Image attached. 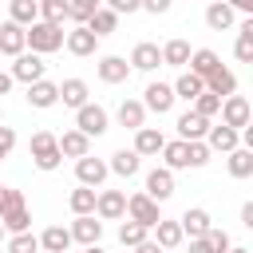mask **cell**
I'll use <instances>...</instances> for the list:
<instances>
[{
    "instance_id": "cell-41",
    "label": "cell",
    "mask_w": 253,
    "mask_h": 253,
    "mask_svg": "<svg viewBox=\"0 0 253 253\" xmlns=\"http://www.w3.org/2000/svg\"><path fill=\"white\" fill-rule=\"evenodd\" d=\"M162 166L166 170H186V142L182 138H174V142L162 146Z\"/></svg>"
},
{
    "instance_id": "cell-54",
    "label": "cell",
    "mask_w": 253,
    "mask_h": 253,
    "mask_svg": "<svg viewBox=\"0 0 253 253\" xmlns=\"http://www.w3.org/2000/svg\"><path fill=\"white\" fill-rule=\"evenodd\" d=\"M229 253H253V249H245V245H229Z\"/></svg>"
},
{
    "instance_id": "cell-34",
    "label": "cell",
    "mask_w": 253,
    "mask_h": 253,
    "mask_svg": "<svg viewBox=\"0 0 253 253\" xmlns=\"http://www.w3.org/2000/svg\"><path fill=\"white\" fill-rule=\"evenodd\" d=\"M162 63L166 67H186L190 63V43L186 40H166L162 43Z\"/></svg>"
},
{
    "instance_id": "cell-7",
    "label": "cell",
    "mask_w": 253,
    "mask_h": 253,
    "mask_svg": "<svg viewBox=\"0 0 253 253\" xmlns=\"http://www.w3.org/2000/svg\"><path fill=\"white\" fill-rule=\"evenodd\" d=\"M138 103H142L146 111H154V115H170L178 99H174V87L158 79V83H146V91H142V99H138Z\"/></svg>"
},
{
    "instance_id": "cell-22",
    "label": "cell",
    "mask_w": 253,
    "mask_h": 253,
    "mask_svg": "<svg viewBox=\"0 0 253 253\" xmlns=\"http://www.w3.org/2000/svg\"><path fill=\"white\" fill-rule=\"evenodd\" d=\"M233 24H237V12H233L225 0H213V4L206 8V28H210V32H229Z\"/></svg>"
},
{
    "instance_id": "cell-6",
    "label": "cell",
    "mask_w": 253,
    "mask_h": 253,
    "mask_svg": "<svg viewBox=\"0 0 253 253\" xmlns=\"http://www.w3.org/2000/svg\"><path fill=\"white\" fill-rule=\"evenodd\" d=\"M126 217H130V221H138V225H146V229H154V225L162 221V210H158V202H154V198H146V194L138 190V194H130V198H126Z\"/></svg>"
},
{
    "instance_id": "cell-38",
    "label": "cell",
    "mask_w": 253,
    "mask_h": 253,
    "mask_svg": "<svg viewBox=\"0 0 253 253\" xmlns=\"http://www.w3.org/2000/svg\"><path fill=\"white\" fill-rule=\"evenodd\" d=\"M146 237H150V229L138 225V221H130V217L119 225V241H123V249H134V245H142Z\"/></svg>"
},
{
    "instance_id": "cell-15",
    "label": "cell",
    "mask_w": 253,
    "mask_h": 253,
    "mask_svg": "<svg viewBox=\"0 0 253 253\" xmlns=\"http://www.w3.org/2000/svg\"><path fill=\"white\" fill-rule=\"evenodd\" d=\"M67 233H71V245H75V241H79V245H99L103 221H95V213H83V217H75V221L67 225Z\"/></svg>"
},
{
    "instance_id": "cell-51",
    "label": "cell",
    "mask_w": 253,
    "mask_h": 253,
    "mask_svg": "<svg viewBox=\"0 0 253 253\" xmlns=\"http://www.w3.org/2000/svg\"><path fill=\"white\" fill-rule=\"evenodd\" d=\"M241 225H245V229H253V202H245V206H241Z\"/></svg>"
},
{
    "instance_id": "cell-24",
    "label": "cell",
    "mask_w": 253,
    "mask_h": 253,
    "mask_svg": "<svg viewBox=\"0 0 253 253\" xmlns=\"http://www.w3.org/2000/svg\"><path fill=\"white\" fill-rule=\"evenodd\" d=\"M59 103L71 107V111H79L83 103H91V87H87L83 79H63V83H59Z\"/></svg>"
},
{
    "instance_id": "cell-53",
    "label": "cell",
    "mask_w": 253,
    "mask_h": 253,
    "mask_svg": "<svg viewBox=\"0 0 253 253\" xmlns=\"http://www.w3.org/2000/svg\"><path fill=\"white\" fill-rule=\"evenodd\" d=\"M8 91H12V75H8V71H0V95H8Z\"/></svg>"
},
{
    "instance_id": "cell-35",
    "label": "cell",
    "mask_w": 253,
    "mask_h": 253,
    "mask_svg": "<svg viewBox=\"0 0 253 253\" xmlns=\"http://www.w3.org/2000/svg\"><path fill=\"white\" fill-rule=\"evenodd\" d=\"M67 206H71V213H75V217L95 213V190H91V186H75V190L67 194Z\"/></svg>"
},
{
    "instance_id": "cell-25",
    "label": "cell",
    "mask_w": 253,
    "mask_h": 253,
    "mask_svg": "<svg viewBox=\"0 0 253 253\" xmlns=\"http://www.w3.org/2000/svg\"><path fill=\"white\" fill-rule=\"evenodd\" d=\"M170 87H174V99H186V103H194V99L206 91V79H202V75H194V71H182V75H178Z\"/></svg>"
},
{
    "instance_id": "cell-18",
    "label": "cell",
    "mask_w": 253,
    "mask_h": 253,
    "mask_svg": "<svg viewBox=\"0 0 253 253\" xmlns=\"http://www.w3.org/2000/svg\"><path fill=\"white\" fill-rule=\"evenodd\" d=\"M178 225H182V237H206V229L213 225V217H210V210L190 206V210L178 217Z\"/></svg>"
},
{
    "instance_id": "cell-10",
    "label": "cell",
    "mask_w": 253,
    "mask_h": 253,
    "mask_svg": "<svg viewBox=\"0 0 253 253\" xmlns=\"http://www.w3.org/2000/svg\"><path fill=\"white\" fill-rule=\"evenodd\" d=\"M146 198H154L158 206L162 202H170L174 198V170H166V166H154L150 174H146V190H142Z\"/></svg>"
},
{
    "instance_id": "cell-45",
    "label": "cell",
    "mask_w": 253,
    "mask_h": 253,
    "mask_svg": "<svg viewBox=\"0 0 253 253\" xmlns=\"http://www.w3.org/2000/svg\"><path fill=\"white\" fill-rule=\"evenodd\" d=\"M206 241H210V249H213V253H229V245H233V237H229L225 229H217V225H210V229H206Z\"/></svg>"
},
{
    "instance_id": "cell-48",
    "label": "cell",
    "mask_w": 253,
    "mask_h": 253,
    "mask_svg": "<svg viewBox=\"0 0 253 253\" xmlns=\"http://www.w3.org/2000/svg\"><path fill=\"white\" fill-rule=\"evenodd\" d=\"M174 8V0H142V12H150V16H166Z\"/></svg>"
},
{
    "instance_id": "cell-4",
    "label": "cell",
    "mask_w": 253,
    "mask_h": 253,
    "mask_svg": "<svg viewBox=\"0 0 253 253\" xmlns=\"http://www.w3.org/2000/svg\"><path fill=\"white\" fill-rule=\"evenodd\" d=\"M12 83H40V79H47V63H43V55H36V51H20L16 55V63H12Z\"/></svg>"
},
{
    "instance_id": "cell-46",
    "label": "cell",
    "mask_w": 253,
    "mask_h": 253,
    "mask_svg": "<svg viewBox=\"0 0 253 253\" xmlns=\"http://www.w3.org/2000/svg\"><path fill=\"white\" fill-rule=\"evenodd\" d=\"M103 8H111L115 16H130V12H142V0H103Z\"/></svg>"
},
{
    "instance_id": "cell-28",
    "label": "cell",
    "mask_w": 253,
    "mask_h": 253,
    "mask_svg": "<svg viewBox=\"0 0 253 253\" xmlns=\"http://www.w3.org/2000/svg\"><path fill=\"white\" fill-rule=\"evenodd\" d=\"M119 126H126V130L146 126V107H142L138 99H123V103H119Z\"/></svg>"
},
{
    "instance_id": "cell-33",
    "label": "cell",
    "mask_w": 253,
    "mask_h": 253,
    "mask_svg": "<svg viewBox=\"0 0 253 253\" xmlns=\"http://www.w3.org/2000/svg\"><path fill=\"white\" fill-rule=\"evenodd\" d=\"M233 55H237V63H253V16L241 20V28H237V43H233Z\"/></svg>"
},
{
    "instance_id": "cell-49",
    "label": "cell",
    "mask_w": 253,
    "mask_h": 253,
    "mask_svg": "<svg viewBox=\"0 0 253 253\" xmlns=\"http://www.w3.org/2000/svg\"><path fill=\"white\" fill-rule=\"evenodd\" d=\"M186 253H213V249H210L206 237H190V249H186Z\"/></svg>"
},
{
    "instance_id": "cell-50",
    "label": "cell",
    "mask_w": 253,
    "mask_h": 253,
    "mask_svg": "<svg viewBox=\"0 0 253 253\" xmlns=\"http://www.w3.org/2000/svg\"><path fill=\"white\" fill-rule=\"evenodd\" d=\"M233 12H241V16H253V0H225Z\"/></svg>"
},
{
    "instance_id": "cell-20",
    "label": "cell",
    "mask_w": 253,
    "mask_h": 253,
    "mask_svg": "<svg viewBox=\"0 0 253 253\" xmlns=\"http://www.w3.org/2000/svg\"><path fill=\"white\" fill-rule=\"evenodd\" d=\"M55 146H59V154H63V158H83V154H91V138H87V134H79L75 126H71V130H63V134H55Z\"/></svg>"
},
{
    "instance_id": "cell-36",
    "label": "cell",
    "mask_w": 253,
    "mask_h": 253,
    "mask_svg": "<svg viewBox=\"0 0 253 253\" xmlns=\"http://www.w3.org/2000/svg\"><path fill=\"white\" fill-rule=\"evenodd\" d=\"M0 225H4V233H28V229H32V213H28V206H16V210L0 213Z\"/></svg>"
},
{
    "instance_id": "cell-55",
    "label": "cell",
    "mask_w": 253,
    "mask_h": 253,
    "mask_svg": "<svg viewBox=\"0 0 253 253\" xmlns=\"http://www.w3.org/2000/svg\"><path fill=\"white\" fill-rule=\"evenodd\" d=\"M83 253H103V249L99 245H83Z\"/></svg>"
},
{
    "instance_id": "cell-40",
    "label": "cell",
    "mask_w": 253,
    "mask_h": 253,
    "mask_svg": "<svg viewBox=\"0 0 253 253\" xmlns=\"http://www.w3.org/2000/svg\"><path fill=\"white\" fill-rule=\"evenodd\" d=\"M99 8H103V0H67V20L71 24H87Z\"/></svg>"
},
{
    "instance_id": "cell-47",
    "label": "cell",
    "mask_w": 253,
    "mask_h": 253,
    "mask_svg": "<svg viewBox=\"0 0 253 253\" xmlns=\"http://www.w3.org/2000/svg\"><path fill=\"white\" fill-rule=\"evenodd\" d=\"M12 146H16V130L12 126H0V162L12 154Z\"/></svg>"
},
{
    "instance_id": "cell-21",
    "label": "cell",
    "mask_w": 253,
    "mask_h": 253,
    "mask_svg": "<svg viewBox=\"0 0 253 253\" xmlns=\"http://www.w3.org/2000/svg\"><path fill=\"white\" fill-rule=\"evenodd\" d=\"M0 51L4 55H20V51H28V36H24V28L20 24H12V20H4L0 24Z\"/></svg>"
},
{
    "instance_id": "cell-14",
    "label": "cell",
    "mask_w": 253,
    "mask_h": 253,
    "mask_svg": "<svg viewBox=\"0 0 253 253\" xmlns=\"http://www.w3.org/2000/svg\"><path fill=\"white\" fill-rule=\"evenodd\" d=\"M162 146H166V138H162L158 126H138V130H134V146H130V150H134L138 158H158Z\"/></svg>"
},
{
    "instance_id": "cell-2",
    "label": "cell",
    "mask_w": 253,
    "mask_h": 253,
    "mask_svg": "<svg viewBox=\"0 0 253 253\" xmlns=\"http://www.w3.org/2000/svg\"><path fill=\"white\" fill-rule=\"evenodd\" d=\"M24 36H28V47H32L36 55H51V51L63 47V28H59V24H43V20H36L32 28H24Z\"/></svg>"
},
{
    "instance_id": "cell-44",
    "label": "cell",
    "mask_w": 253,
    "mask_h": 253,
    "mask_svg": "<svg viewBox=\"0 0 253 253\" xmlns=\"http://www.w3.org/2000/svg\"><path fill=\"white\" fill-rule=\"evenodd\" d=\"M210 154H213V150H210L206 142H186V166H194V170H198V166H206V162H210Z\"/></svg>"
},
{
    "instance_id": "cell-43",
    "label": "cell",
    "mask_w": 253,
    "mask_h": 253,
    "mask_svg": "<svg viewBox=\"0 0 253 253\" xmlns=\"http://www.w3.org/2000/svg\"><path fill=\"white\" fill-rule=\"evenodd\" d=\"M194 111H198L202 119H213V115L221 111V99H217V95H210V91H202V95L194 99Z\"/></svg>"
},
{
    "instance_id": "cell-58",
    "label": "cell",
    "mask_w": 253,
    "mask_h": 253,
    "mask_svg": "<svg viewBox=\"0 0 253 253\" xmlns=\"http://www.w3.org/2000/svg\"><path fill=\"white\" fill-rule=\"evenodd\" d=\"M0 198H4V186H0Z\"/></svg>"
},
{
    "instance_id": "cell-56",
    "label": "cell",
    "mask_w": 253,
    "mask_h": 253,
    "mask_svg": "<svg viewBox=\"0 0 253 253\" xmlns=\"http://www.w3.org/2000/svg\"><path fill=\"white\" fill-rule=\"evenodd\" d=\"M0 126H4V103H0Z\"/></svg>"
},
{
    "instance_id": "cell-31",
    "label": "cell",
    "mask_w": 253,
    "mask_h": 253,
    "mask_svg": "<svg viewBox=\"0 0 253 253\" xmlns=\"http://www.w3.org/2000/svg\"><path fill=\"white\" fill-rule=\"evenodd\" d=\"M186 67H190L194 75H202V79H206V75H210L213 67H221V59H217V51H213V47H194V51H190V63H186Z\"/></svg>"
},
{
    "instance_id": "cell-39",
    "label": "cell",
    "mask_w": 253,
    "mask_h": 253,
    "mask_svg": "<svg viewBox=\"0 0 253 253\" xmlns=\"http://www.w3.org/2000/svg\"><path fill=\"white\" fill-rule=\"evenodd\" d=\"M40 4V20L43 24H67V0H36Z\"/></svg>"
},
{
    "instance_id": "cell-8",
    "label": "cell",
    "mask_w": 253,
    "mask_h": 253,
    "mask_svg": "<svg viewBox=\"0 0 253 253\" xmlns=\"http://www.w3.org/2000/svg\"><path fill=\"white\" fill-rule=\"evenodd\" d=\"M217 115H221V123H225V126H233V130H245V126H249V119H253V111H249V99H245V95H225Z\"/></svg>"
},
{
    "instance_id": "cell-16",
    "label": "cell",
    "mask_w": 253,
    "mask_h": 253,
    "mask_svg": "<svg viewBox=\"0 0 253 253\" xmlns=\"http://www.w3.org/2000/svg\"><path fill=\"white\" fill-rule=\"evenodd\" d=\"M174 126H178V138H182V142H202L206 130H210V119H202L198 111H182Z\"/></svg>"
},
{
    "instance_id": "cell-11",
    "label": "cell",
    "mask_w": 253,
    "mask_h": 253,
    "mask_svg": "<svg viewBox=\"0 0 253 253\" xmlns=\"http://www.w3.org/2000/svg\"><path fill=\"white\" fill-rule=\"evenodd\" d=\"M63 47L71 51V55H95V47H99V40H95V32L87 28V24H75L71 32H63Z\"/></svg>"
},
{
    "instance_id": "cell-26",
    "label": "cell",
    "mask_w": 253,
    "mask_h": 253,
    "mask_svg": "<svg viewBox=\"0 0 253 253\" xmlns=\"http://www.w3.org/2000/svg\"><path fill=\"white\" fill-rule=\"evenodd\" d=\"M107 170H111V174H119V178H134V174L142 170V158H138L134 150H115V154H111V162H107Z\"/></svg>"
},
{
    "instance_id": "cell-30",
    "label": "cell",
    "mask_w": 253,
    "mask_h": 253,
    "mask_svg": "<svg viewBox=\"0 0 253 253\" xmlns=\"http://www.w3.org/2000/svg\"><path fill=\"white\" fill-rule=\"evenodd\" d=\"M40 249H43V253H67V249H71V233H67L63 225H47V229L40 233Z\"/></svg>"
},
{
    "instance_id": "cell-9",
    "label": "cell",
    "mask_w": 253,
    "mask_h": 253,
    "mask_svg": "<svg viewBox=\"0 0 253 253\" xmlns=\"http://www.w3.org/2000/svg\"><path fill=\"white\" fill-rule=\"evenodd\" d=\"M107 162L103 158H91V154H83V158H75V182L79 186H91V190H99L103 182H107Z\"/></svg>"
},
{
    "instance_id": "cell-19",
    "label": "cell",
    "mask_w": 253,
    "mask_h": 253,
    "mask_svg": "<svg viewBox=\"0 0 253 253\" xmlns=\"http://www.w3.org/2000/svg\"><path fill=\"white\" fill-rule=\"evenodd\" d=\"M95 75H99L103 83H126V75H130V63H126L123 55H103V59L95 63Z\"/></svg>"
},
{
    "instance_id": "cell-5",
    "label": "cell",
    "mask_w": 253,
    "mask_h": 253,
    "mask_svg": "<svg viewBox=\"0 0 253 253\" xmlns=\"http://www.w3.org/2000/svg\"><path fill=\"white\" fill-rule=\"evenodd\" d=\"M95 217L99 221H123L126 217V194L123 190H95Z\"/></svg>"
},
{
    "instance_id": "cell-57",
    "label": "cell",
    "mask_w": 253,
    "mask_h": 253,
    "mask_svg": "<svg viewBox=\"0 0 253 253\" xmlns=\"http://www.w3.org/2000/svg\"><path fill=\"white\" fill-rule=\"evenodd\" d=\"M0 237H4V225H0Z\"/></svg>"
},
{
    "instance_id": "cell-32",
    "label": "cell",
    "mask_w": 253,
    "mask_h": 253,
    "mask_svg": "<svg viewBox=\"0 0 253 253\" xmlns=\"http://www.w3.org/2000/svg\"><path fill=\"white\" fill-rule=\"evenodd\" d=\"M8 20L20 24V28H32V24L40 20V4H36V0H12V4H8Z\"/></svg>"
},
{
    "instance_id": "cell-29",
    "label": "cell",
    "mask_w": 253,
    "mask_h": 253,
    "mask_svg": "<svg viewBox=\"0 0 253 253\" xmlns=\"http://www.w3.org/2000/svg\"><path fill=\"white\" fill-rule=\"evenodd\" d=\"M225 170H229V178H253V150H249V146H237V150H229V158H225Z\"/></svg>"
},
{
    "instance_id": "cell-52",
    "label": "cell",
    "mask_w": 253,
    "mask_h": 253,
    "mask_svg": "<svg viewBox=\"0 0 253 253\" xmlns=\"http://www.w3.org/2000/svg\"><path fill=\"white\" fill-rule=\"evenodd\" d=\"M130 253H166V249H158V245H154V241H150V237H146V241H142V245H134V249H130Z\"/></svg>"
},
{
    "instance_id": "cell-27",
    "label": "cell",
    "mask_w": 253,
    "mask_h": 253,
    "mask_svg": "<svg viewBox=\"0 0 253 253\" xmlns=\"http://www.w3.org/2000/svg\"><path fill=\"white\" fill-rule=\"evenodd\" d=\"M150 241H154L158 249H178V245H182L186 237H182V225H178V221L162 217V221L154 225V237H150Z\"/></svg>"
},
{
    "instance_id": "cell-23",
    "label": "cell",
    "mask_w": 253,
    "mask_h": 253,
    "mask_svg": "<svg viewBox=\"0 0 253 253\" xmlns=\"http://www.w3.org/2000/svg\"><path fill=\"white\" fill-rule=\"evenodd\" d=\"M206 91H210V95H217V99L237 95V75H233L229 67H213V71L206 75Z\"/></svg>"
},
{
    "instance_id": "cell-3",
    "label": "cell",
    "mask_w": 253,
    "mask_h": 253,
    "mask_svg": "<svg viewBox=\"0 0 253 253\" xmlns=\"http://www.w3.org/2000/svg\"><path fill=\"white\" fill-rule=\"evenodd\" d=\"M75 130L87 134V138L107 134V130H111V115H107V107H99V103H83V107L75 111Z\"/></svg>"
},
{
    "instance_id": "cell-37",
    "label": "cell",
    "mask_w": 253,
    "mask_h": 253,
    "mask_svg": "<svg viewBox=\"0 0 253 253\" xmlns=\"http://www.w3.org/2000/svg\"><path fill=\"white\" fill-rule=\"evenodd\" d=\"M87 28L95 32V40H103V36H111V32H119V16L111 12V8H99L91 20H87Z\"/></svg>"
},
{
    "instance_id": "cell-12",
    "label": "cell",
    "mask_w": 253,
    "mask_h": 253,
    "mask_svg": "<svg viewBox=\"0 0 253 253\" xmlns=\"http://www.w3.org/2000/svg\"><path fill=\"white\" fill-rule=\"evenodd\" d=\"M130 71H158L162 67V47L158 43H150V40H142V43H134V51H130Z\"/></svg>"
},
{
    "instance_id": "cell-59",
    "label": "cell",
    "mask_w": 253,
    "mask_h": 253,
    "mask_svg": "<svg viewBox=\"0 0 253 253\" xmlns=\"http://www.w3.org/2000/svg\"><path fill=\"white\" fill-rule=\"evenodd\" d=\"M126 253H130V249H126Z\"/></svg>"
},
{
    "instance_id": "cell-1",
    "label": "cell",
    "mask_w": 253,
    "mask_h": 253,
    "mask_svg": "<svg viewBox=\"0 0 253 253\" xmlns=\"http://www.w3.org/2000/svg\"><path fill=\"white\" fill-rule=\"evenodd\" d=\"M28 154H32V166H36V170H43V174L59 170V162H63V154H59V146H55V134H51V130H36V134H32V142H28Z\"/></svg>"
},
{
    "instance_id": "cell-17",
    "label": "cell",
    "mask_w": 253,
    "mask_h": 253,
    "mask_svg": "<svg viewBox=\"0 0 253 253\" xmlns=\"http://www.w3.org/2000/svg\"><path fill=\"white\" fill-rule=\"evenodd\" d=\"M28 107H36V111H47V107H55L59 103V83H51V79H40V83H32L28 87Z\"/></svg>"
},
{
    "instance_id": "cell-13",
    "label": "cell",
    "mask_w": 253,
    "mask_h": 253,
    "mask_svg": "<svg viewBox=\"0 0 253 253\" xmlns=\"http://www.w3.org/2000/svg\"><path fill=\"white\" fill-rule=\"evenodd\" d=\"M210 150H221V154H229V150H237L241 146V134L233 130V126H225V123H210V130H206V138H202Z\"/></svg>"
},
{
    "instance_id": "cell-60",
    "label": "cell",
    "mask_w": 253,
    "mask_h": 253,
    "mask_svg": "<svg viewBox=\"0 0 253 253\" xmlns=\"http://www.w3.org/2000/svg\"><path fill=\"white\" fill-rule=\"evenodd\" d=\"M40 253H43V249H40Z\"/></svg>"
},
{
    "instance_id": "cell-42",
    "label": "cell",
    "mask_w": 253,
    "mask_h": 253,
    "mask_svg": "<svg viewBox=\"0 0 253 253\" xmlns=\"http://www.w3.org/2000/svg\"><path fill=\"white\" fill-rule=\"evenodd\" d=\"M8 253H40V237L28 229V233H12L8 237Z\"/></svg>"
}]
</instances>
